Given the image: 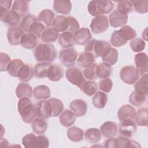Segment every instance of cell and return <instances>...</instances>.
I'll list each match as a JSON object with an SVG mask.
<instances>
[{
  "label": "cell",
  "mask_w": 148,
  "mask_h": 148,
  "mask_svg": "<svg viewBox=\"0 0 148 148\" xmlns=\"http://www.w3.org/2000/svg\"><path fill=\"white\" fill-rule=\"evenodd\" d=\"M53 8L57 13L67 15L71 11L72 3L68 0L54 1Z\"/></svg>",
  "instance_id": "24"
},
{
  "label": "cell",
  "mask_w": 148,
  "mask_h": 148,
  "mask_svg": "<svg viewBox=\"0 0 148 148\" xmlns=\"http://www.w3.org/2000/svg\"><path fill=\"white\" fill-rule=\"evenodd\" d=\"M58 39L59 45L64 49L72 47L76 44L74 34L71 32L65 31L61 33Z\"/></svg>",
  "instance_id": "21"
},
{
  "label": "cell",
  "mask_w": 148,
  "mask_h": 148,
  "mask_svg": "<svg viewBox=\"0 0 148 148\" xmlns=\"http://www.w3.org/2000/svg\"><path fill=\"white\" fill-rule=\"evenodd\" d=\"M110 44L105 40L91 39L86 45L84 50L91 53L95 58L102 57L111 48Z\"/></svg>",
  "instance_id": "3"
},
{
  "label": "cell",
  "mask_w": 148,
  "mask_h": 148,
  "mask_svg": "<svg viewBox=\"0 0 148 148\" xmlns=\"http://www.w3.org/2000/svg\"><path fill=\"white\" fill-rule=\"evenodd\" d=\"M134 10L139 13L143 14L147 12L148 1H130Z\"/></svg>",
  "instance_id": "51"
},
{
  "label": "cell",
  "mask_w": 148,
  "mask_h": 148,
  "mask_svg": "<svg viewBox=\"0 0 148 148\" xmlns=\"http://www.w3.org/2000/svg\"><path fill=\"white\" fill-rule=\"evenodd\" d=\"M85 139L91 143H95L98 142L101 138V134L98 128H90L87 129L84 134Z\"/></svg>",
  "instance_id": "38"
},
{
  "label": "cell",
  "mask_w": 148,
  "mask_h": 148,
  "mask_svg": "<svg viewBox=\"0 0 148 148\" xmlns=\"http://www.w3.org/2000/svg\"><path fill=\"white\" fill-rule=\"evenodd\" d=\"M50 101L51 108H52V117H57L60 115V114L62 112L64 109V104L62 102L54 98H51L49 99Z\"/></svg>",
  "instance_id": "47"
},
{
  "label": "cell",
  "mask_w": 148,
  "mask_h": 148,
  "mask_svg": "<svg viewBox=\"0 0 148 148\" xmlns=\"http://www.w3.org/2000/svg\"><path fill=\"white\" fill-rule=\"evenodd\" d=\"M121 79L128 84H133L139 78V73L133 65L123 66L120 72Z\"/></svg>",
  "instance_id": "7"
},
{
  "label": "cell",
  "mask_w": 148,
  "mask_h": 148,
  "mask_svg": "<svg viewBox=\"0 0 148 148\" xmlns=\"http://www.w3.org/2000/svg\"><path fill=\"white\" fill-rule=\"evenodd\" d=\"M64 76L62 67L58 64H51L47 72V77L51 81L57 82Z\"/></svg>",
  "instance_id": "22"
},
{
  "label": "cell",
  "mask_w": 148,
  "mask_h": 148,
  "mask_svg": "<svg viewBox=\"0 0 148 148\" xmlns=\"http://www.w3.org/2000/svg\"><path fill=\"white\" fill-rule=\"evenodd\" d=\"M69 18L68 16H65L63 15L57 16L52 23V28L56 32H64L68 31L69 28Z\"/></svg>",
  "instance_id": "14"
},
{
  "label": "cell",
  "mask_w": 148,
  "mask_h": 148,
  "mask_svg": "<svg viewBox=\"0 0 148 148\" xmlns=\"http://www.w3.org/2000/svg\"><path fill=\"white\" fill-rule=\"evenodd\" d=\"M136 124L132 119L121 121L119 124V132L123 136L131 138L136 132Z\"/></svg>",
  "instance_id": "11"
},
{
  "label": "cell",
  "mask_w": 148,
  "mask_h": 148,
  "mask_svg": "<svg viewBox=\"0 0 148 148\" xmlns=\"http://www.w3.org/2000/svg\"><path fill=\"white\" fill-rule=\"evenodd\" d=\"M136 114L135 109L129 104L122 105L119 109L117 112L118 119L120 121L125 120L133 119Z\"/></svg>",
  "instance_id": "18"
},
{
  "label": "cell",
  "mask_w": 148,
  "mask_h": 148,
  "mask_svg": "<svg viewBox=\"0 0 148 148\" xmlns=\"http://www.w3.org/2000/svg\"><path fill=\"white\" fill-rule=\"evenodd\" d=\"M66 134L68 138L74 142H78L82 140L84 136L83 130L76 126H73L68 128Z\"/></svg>",
  "instance_id": "37"
},
{
  "label": "cell",
  "mask_w": 148,
  "mask_h": 148,
  "mask_svg": "<svg viewBox=\"0 0 148 148\" xmlns=\"http://www.w3.org/2000/svg\"><path fill=\"white\" fill-rule=\"evenodd\" d=\"M34 57L38 62H52L57 58V53L53 45L40 43L34 50Z\"/></svg>",
  "instance_id": "2"
},
{
  "label": "cell",
  "mask_w": 148,
  "mask_h": 148,
  "mask_svg": "<svg viewBox=\"0 0 148 148\" xmlns=\"http://www.w3.org/2000/svg\"><path fill=\"white\" fill-rule=\"evenodd\" d=\"M38 116L45 119L50 118L52 115V108L50 101L41 100L36 104Z\"/></svg>",
  "instance_id": "20"
},
{
  "label": "cell",
  "mask_w": 148,
  "mask_h": 148,
  "mask_svg": "<svg viewBox=\"0 0 148 148\" xmlns=\"http://www.w3.org/2000/svg\"><path fill=\"white\" fill-rule=\"evenodd\" d=\"M113 87V82L110 79H102L99 82V88L104 92H109Z\"/></svg>",
  "instance_id": "54"
},
{
  "label": "cell",
  "mask_w": 148,
  "mask_h": 148,
  "mask_svg": "<svg viewBox=\"0 0 148 148\" xmlns=\"http://www.w3.org/2000/svg\"><path fill=\"white\" fill-rule=\"evenodd\" d=\"M69 108L77 117L84 116L87 111V103L81 99L73 100L69 104Z\"/></svg>",
  "instance_id": "17"
},
{
  "label": "cell",
  "mask_w": 148,
  "mask_h": 148,
  "mask_svg": "<svg viewBox=\"0 0 148 148\" xmlns=\"http://www.w3.org/2000/svg\"><path fill=\"white\" fill-rule=\"evenodd\" d=\"M48 127V123L45 118L38 116L31 123V127L34 133L36 134H44Z\"/></svg>",
  "instance_id": "25"
},
{
  "label": "cell",
  "mask_w": 148,
  "mask_h": 148,
  "mask_svg": "<svg viewBox=\"0 0 148 148\" xmlns=\"http://www.w3.org/2000/svg\"><path fill=\"white\" fill-rule=\"evenodd\" d=\"M78 87L87 95L92 96L95 94L98 89V87L96 82L93 81H84L81 84H80Z\"/></svg>",
  "instance_id": "35"
},
{
  "label": "cell",
  "mask_w": 148,
  "mask_h": 148,
  "mask_svg": "<svg viewBox=\"0 0 148 148\" xmlns=\"http://www.w3.org/2000/svg\"><path fill=\"white\" fill-rule=\"evenodd\" d=\"M133 10V6L130 1H120L117 2V10L121 14L127 15Z\"/></svg>",
  "instance_id": "48"
},
{
  "label": "cell",
  "mask_w": 148,
  "mask_h": 148,
  "mask_svg": "<svg viewBox=\"0 0 148 148\" xmlns=\"http://www.w3.org/2000/svg\"><path fill=\"white\" fill-rule=\"evenodd\" d=\"M24 64V63L21 60L18 58L13 59L8 65L6 71L11 76L17 77L19 70Z\"/></svg>",
  "instance_id": "42"
},
{
  "label": "cell",
  "mask_w": 148,
  "mask_h": 148,
  "mask_svg": "<svg viewBox=\"0 0 148 148\" xmlns=\"http://www.w3.org/2000/svg\"><path fill=\"white\" fill-rule=\"evenodd\" d=\"M51 65L50 62H43L36 64L34 69V76L38 79L47 77L48 69Z\"/></svg>",
  "instance_id": "34"
},
{
  "label": "cell",
  "mask_w": 148,
  "mask_h": 148,
  "mask_svg": "<svg viewBox=\"0 0 148 148\" xmlns=\"http://www.w3.org/2000/svg\"><path fill=\"white\" fill-rule=\"evenodd\" d=\"M75 43L79 45L86 44L91 39V34L88 28L83 27L77 29L74 33Z\"/></svg>",
  "instance_id": "19"
},
{
  "label": "cell",
  "mask_w": 148,
  "mask_h": 148,
  "mask_svg": "<svg viewBox=\"0 0 148 148\" xmlns=\"http://www.w3.org/2000/svg\"><path fill=\"white\" fill-rule=\"evenodd\" d=\"M102 58L103 62H106L110 65H114L118 60L117 50L114 47H111L107 53L102 57Z\"/></svg>",
  "instance_id": "46"
},
{
  "label": "cell",
  "mask_w": 148,
  "mask_h": 148,
  "mask_svg": "<svg viewBox=\"0 0 148 148\" xmlns=\"http://www.w3.org/2000/svg\"><path fill=\"white\" fill-rule=\"evenodd\" d=\"M68 18H69V28L68 31L71 32L72 33L75 32L77 29H79L80 25L79 24V22L73 16H68Z\"/></svg>",
  "instance_id": "58"
},
{
  "label": "cell",
  "mask_w": 148,
  "mask_h": 148,
  "mask_svg": "<svg viewBox=\"0 0 148 148\" xmlns=\"http://www.w3.org/2000/svg\"><path fill=\"white\" fill-rule=\"evenodd\" d=\"M135 90L140 91L146 95L148 94V77L147 74L145 73L142 75V77L138 79L134 84Z\"/></svg>",
  "instance_id": "45"
},
{
  "label": "cell",
  "mask_w": 148,
  "mask_h": 148,
  "mask_svg": "<svg viewBox=\"0 0 148 148\" xmlns=\"http://www.w3.org/2000/svg\"><path fill=\"white\" fill-rule=\"evenodd\" d=\"M110 25L113 28L124 26L128 21V16L120 13L117 10H113L109 15Z\"/></svg>",
  "instance_id": "15"
},
{
  "label": "cell",
  "mask_w": 148,
  "mask_h": 148,
  "mask_svg": "<svg viewBox=\"0 0 148 148\" xmlns=\"http://www.w3.org/2000/svg\"><path fill=\"white\" fill-rule=\"evenodd\" d=\"M97 64H94L89 68H85L83 70V73L84 77L89 80H94L98 78L97 75Z\"/></svg>",
  "instance_id": "53"
},
{
  "label": "cell",
  "mask_w": 148,
  "mask_h": 148,
  "mask_svg": "<svg viewBox=\"0 0 148 148\" xmlns=\"http://www.w3.org/2000/svg\"><path fill=\"white\" fill-rule=\"evenodd\" d=\"M33 94V91L31 86L25 83H20L16 89V94L18 98L24 97H31Z\"/></svg>",
  "instance_id": "40"
},
{
  "label": "cell",
  "mask_w": 148,
  "mask_h": 148,
  "mask_svg": "<svg viewBox=\"0 0 148 148\" xmlns=\"http://www.w3.org/2000/svg\"><path fill=\"white\" fill-rule=\"evenodd\" d=\"M1 58V71H6L7 67L12 61L10 57L5 53L1 52L0 53Z\"/></svg>",
  "instance_id": "57"
},
{
  "label": "cell",
  "mask_w": 148,
  "mask_h": 148,
  "mask_svg": "<svg viewBox=\"0 0 148 148\" xmlns=\"http://www.w3.org/2000/svg\"><path fill=\"white\" fill-rule=\"evenodd\" d=\"M103 146L108 148H125V147H140V144L127 137L119 136L116 138H109L105 140Z\"/></svg>",
  "instance_id": "6"
},
{
  "label": "cell",
  "mask_w": 148,
  "mask_h": 148,
  "mask_svg": "<svg viewBox=\"0 0 148 148\" xmlns=\"http://www.w3.org/2000/svg\"><path fill=\"white\" fill-rule=\"evenodd\" d=\"M12 1L9 0H1L0 1L1 6V20L2 21L5 16L10 10Z\"/></svg>",
  "instance_id": "56"
},
{
  "label": "cell",
  "mask_w": 148,
  "mask_h": 148,
  "mask_svg": "<svg viewBox=\"0 0 148 148\" xmlns=\"http://www.w3.org/2000/svg\"><path fill=\"white\" fill-rule=\"evenodd\" d=\"M34 69L31 64H24L18 73L17 77L23 82H29L33 77Z\"/></svg>",
  "instance_id": "31"
},
{
  "label": "cell",
  "mask_w": 148,
  "mask_h": 148,
  "mask_svg": "<svg viewBox=\"0 0 148 148\" xmlns=\"http://www.w3.org/2000/svg\"><path fill=\"white\" fill-rule=\"evenodd\" d=\"M99 131L101 135L105 138H112L114 137L118 131V127L116 123L113 121H108L105 122L100 127Z\"/></svg>",
  "instance_id": "13"
},
{
  "label": "cell",
  "mask_w": 148,
  "mask_h": 148,
  "mask_svg": "<svg viewBox=\"0 0 148 148\" xmlns=\"http://www.w3.org/2000/svg\"><path fill=\"white\" fill-rule=\"evenodd\" d=\"M37 21L38 18L35 16L31 14H28L22 18L20 24V27L24 31V32H28L29 26L33 23Z\"/></svg>",
  "instance_id": "49"
},
{
  "label": "cell",
  "mask_w": 148,
  "mask_h": 148,
  "mask_svg": "<svg viewBox=\"0 0 148 148\" xmlns=\"http://www.w3.org/2000/svg\"><path fill=\"white\" fill-rule=\"evenodd\" d=\"M146 43L145 41L139 38H134L130 42V46L131 49L134 52H140L145 48Z\"/></svg>",
  "instance_id": "52"
},
{
  "label": "cell",
  "mask_w": 148,
  "mask_h": 148,
  "mask_svg": "<svg viewBox=\"0 0 148 148\" xmlns=\"http://www.w3.org/2000/svg\"><path fill=\"white\" fill-rule=\"evenodd\" d=\"M110 42L112 46L117 47L122 46L127 43V42L123 40L119 36V35H118L117 30L114 31L112 33L110 39Z\"/></svg>",
  "instance_id": "55"
},
{
  "label": "cell",
  "mask_w": 148,
  "mask_h": 148,
  "mask_svg": "<svg viewBox=\"0 0 148 148\" xmlns=\"http://www.w3.org/2000/svg\"><path fill=\"white\" fill-rule=\"evenodd\" d=\"M38 42L39 39L38 37L32 34L27 32L23 36L20 44L25 49H32L37 46Z\"/></svg>",
  "instance_id": "27"
},
{
  "label": "cell",
  "mask_w": 148,
  "mask_h": 148,
  "mask_svg": "<svg viewBox=\"0 0 148 148\" xmlns=\"http://www.w3.org/2000/svg\"><path fill=\"white\" fill-rule=\"evenodd\" d=\"M54 17V13L51 10L45 9L39 13L38 17V21L42 23L45 26L50 27L52 25L53 21L55 18Z\"/></svg>",
  "instance_id": "28"
},
{
  "label": "cell",
  "mask_w": 148,
  "mask_h": 148,
  "mask_svg": "<svg viewBox=\"0 0 148 148\" xmlns=\"http://www.w3.org/2000/svg\"><path fill=\"white\" fill-rule=\"evenodd\" d=\"M17 110L22 120L26 123H31L38 116L36 105L33 103L28 97L21 98L19 99L17 103Z\"/></svg>",
  "instance_id": "1"
},
{
  "label": "cell",
  "mask_w": 148,
  "mask_h": 148,
  "mask_svg": "<svg viewBox=\"0 0 148 148\" xmlns=\"http://www.w3.org/2000/svg\"><path fill=\"white\" fill-rule=\"evenodd\" d=\"M77 56V52L73 47L64 49L59 52V59L66 67H71L75 64Z\"/></svg>",
  "instance_id": "8"
},
{
  "label": "cell",
  "mask_w": 148,
  "mask_h": 148,
  "mask_svg": "<svg viewBox=\"0 0 148 148\" xmlns=\"http://www.w3.org/2000/svg\"><path fill=\"white\" fill-rule=\"evenodd\" d=\"M29 2L26 1H14L12 5V10L20 15L21 17H24L29 12Z\"/></svg>",
  "instance_id": "30"
},
{
  "label": "cell",
  "mask_w": 148,
  "mask_h": 148,
  "mask_svg": "<svg viewBox=\"0 0 148 148\" xmlns=\"http://www.w3.org/2000/svg\"><path fill=\"white\" fill-rule=\"evenodd\" d=\"M45 29V26L42 23L37 21L33 23L29 27L28 32L35 35L36 37L39 38L43 31Z\"/></svg>",
  "instance_id": "50"
},
{
  "label": "cell",
  "mask_w": 148,
  "mask_h": 148,
  "mask_svg": "<svg viewBox=\"0 0 148 148\" xmlns=\"http://www.w3.org/2000/svg\"><path fill=\"white\" fill-rule=\"evenodd\" d=\"M77 65L83 68H87L95 64V57L90 53H81L77 60Z\"/></svg>",
  "instance_id": "26"
},
{
  "label": "cell",
  "mask_w": 148,
  "mask_h": 148,
  "mask_svg": "<svg viewBox=\"0 0 148 148\" xmlns=\"http://www.w3.org/2000/svg\"><path fill=\"white\" fill-rule=\"evenodd\" d=\"M108 99V95L102 91H97L92 98V103L98 109L103 108L107 103Z\"/></svg>",
  "instance_id": "39"
},
{
  "label": "cell",
  "mask_w": 148,
  "mask_h": 148,
  "mask_svg": "<svg viewBox=\"0 0 148 148\" xmlns=\"http://www.w3.org/2000/svg\"><path fill=\"white\" fill-rule=\"evenodd\" d=\"M60 123L65 127H69L75 123L76 115L71 110L65 109L59 117Z\"/></svg>",
  "instance_id": "29"
},
{
  "label": "cell",
  "mask_w": 148,
  "mask_h": 148,
  "mask_svg": "<svg viewBox=\"0 0 148 148\" xmlns=\"http://www.w3.org/2000/svg\"><path fill=\"white\" fill-rule=\"evenodd\" d=\"M147 56L145 53H139L135 56V63L136 68L139 75H143L148 71Z\"/></svg>",
  "instance_id": "16"
},
{
  "label": "cell",
  "mask_w": 148,
  "mask_h": 148,
  "mask_svg": "<svg viewBox=\"0 0 148 148\" xmlns=\"http://www.w3.org/2000/svg\"><path fill=\"white\" fill-rule=\"evenodd\" d=\"M90 28L94 34H98L105 31L109 27V21L107 16L99 15L95 17L91 22Z\"/></svg>",
  "instance_id": "9"
},
{
  "label": "cell",
  "mask_w": 148,
  "mask_h": 148,
  "mask_svg": "<svg viewBox=\"0 0 148 148\" xmlns=\"http://www.w3.org/2000/svg\"><path fill=\"white\" fill-rule=\"evenodd\" d=\"M24 34V31L20 27L9 28L7 31L8 40L12 45H18Z\"/></svg>",
  "instance_id": "12"
},
{
  "label": "cell",
  "mask_w": 148,
  "mask_h": 148,
  "mask_svg": "<svg viewBox=\"0 0 148 148\" xmlns=\"http://www.w3.org/2000/svg\"><path fill=\"white\" fill-rule=\"evenodd\" d=\"M113 2L106 1H91L87 6L88 13L93 16H98L102 14H108L114 8Z\"/></svg>",
  "instance_id": "4"
},
{
  "label": "cell",
  "mask_w": 148,
  "mask_h": 148,
  "mask_svg": "<svg viewBox=\"0 0 148 148\" xmlns=\"http://www.w3.org/2000/svg\"><path fill=\"white\" fill-rule=\"evenodd\" d=\"M21 17L13 10H10L5 16L2 21L8 27H16L20 25L21 21Z\"/></svg>",
  "instance_id": "23"
},
{
  "label": "cell",
  "mask_w": 148,
  "mask_h": 148,
  "mask_svg": "<svg viewBox=\"0 0 148 148\" xmlns=\"http://www.w3.org/2000/svg\"><path fill=\"white\" fill-rule=\"evenodd\" d=\"M118 35L124 40L134 39L136 36V31L130 25H124L119 30H117Z\"/></svg>",
  "instance_id": "36"
},
{
  "label": "cell",
  "mask_w": 148,
  "mask_h": 148,
  "mask_svg": "<svg viewBox=\"0 0 148 148\" xmlns=\"http://www.w3.org/2000/svg\"><path fill=\"white\" fill-rule=\"evenodd\" d=\"M59 34L52 28H46L43 31L40 35L42 42L49 43L55 42L58 38Z\"/></svg>",
  "instance_id": "41"
},
{
  "label": "cell",
  "mask_w": 148,
  "mask_h": 148,
  "mask_svg": "<svg viewBox=\"0 0 148 148\" xmlns=\"http://www.w3.org/2000/svg\"><path fill=\"white\" fill-rule=\"evenodd\" d=\"M22 143L25 148H47L49 140L45 135L36 136L32 133L25 135L22 139Z\"/></svg>",
  "instance_id": "5"
},
{
  "label": "cell",
  "mask_w": 148,
  "mask_h": 148,
  "mask_svg": "<svg viewBox=\"0 0 148 148\" xmlns=\"http://www.w3.org/2000/svg\"><path fill=\"white\" fill-rule=\"evenodd\" d=\"M33 95L36 100L47 99L50 97V88L46 85H39L34 87Z\"/></svg>",
  "instance_id": "32"
},
{
  "label": "cell",
  "mask_w": 148,
  "mask_h": 148,
  "mask_svg": "<svg viewBox=\"0 0 148 148\" xmlns=\"http://www.w3.org/2000/svg\"><path fill=\"white\" fill-rule=\"evenodd\" d=\"M148 109L147 108H139L135 114V121L139 126L146 127L147 123Z\"/></svg>",
  "instance_id": "44"
},
{
  "label": "cell",
  "mask_w": 148,
  "mask_h": 148,
  "mask_svg": "<svg viewBox=\"0 0 148 148\" xmlns=\"http://www.w3.org/2000/svg\"><path fill=\"white\" fill-rule=\"evenodd\" d=\"M65 76L71 83L77 87L86 80L83 72L76 66L68 68L65 72Z\"/></svg>",
  "instance_id": "10"
},
{
  "label": "cell",
  "mask_w": 148,
  "mask_h": 148,
  "mask_svg": "<svg viewBox=\"0 0 148 148\" xmlns=\"http://www.w3.org/2000/svg\"><path fill=\"white\" fill-rule=\"evenodd\" d=\"M147 95L144 93L135 90L129 96V102L133 106L139 107L142 106L146 101Z\"/></svg>",
  "instance_id": "33"
},
{
  "label": "cell",
  "mask_w": 148,
  "mask_h": 148,
  "mask_svg": "<svg viewBox=\"0 0 148 148\" xmlns=\"http://www.w3.org/2000/svg\"><path fill=\"white\" fill-rule=\"evenodd\" d=\"M112 68L110 64L103 62L97 64V75L98 77L101 79L108 78L112 75Z\"/></svg>",
  "instance_id": "43"
}]
</instances>
